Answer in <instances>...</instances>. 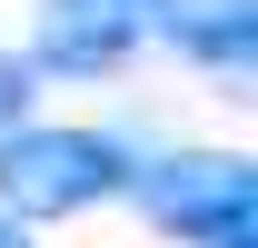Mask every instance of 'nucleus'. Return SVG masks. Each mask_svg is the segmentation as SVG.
<instances>
[{
  "label": "nucleus",
  "mask_w": 258,
  "mask_h": 248,
  "mask_svg": "<svg viewBox=\"0 0 258 248\" xmlns=\"http://www.w3.org/2000/svg\"><path fill=\"white\" fill-rule=\"evenodd\" d=\"M209 248H258V228H228V238H209Z\"/></svg>",
  "instance_id": "nucleus-7"
},
{
  "label": "nucleus",
  "mask_w": 258,
  "mask_h": 248,
  "mask_svg": "<svg viewBox=\"0 0 258 248\" xmlns=\"http://www.w3.org/2000/svg\"><path fill=\"white\" fill-rule=\"evenodd\" d=\"M129 139L90 119H20L0 139V218L50 228V218H90L99 199H129Z\"/></svg>",
  "instance_id": "nucleus-1"
},
{
  "label": "nucleus",
  "mask_w": 258,
  "mask_h": 248,
  "mask_svg": "<svg viewBox=\"0 0 258 248\" xmlns=\"http://www.w3.org/2000/svg\"><path fill=\"white\" fill-rule=\"evenodd\" d=\"M0 248H30V228H20V218H0Z\"/></svg>",
  "instance_id": "nucleus-6"
},
{
  "label": "nucleus",
  "mask_w": 258,
  "mask_h": 248,
  "mask_svg": "<svg viewBox=\"0 0 258 248\" xmlns=\"http://www.w3.org/2000/svg\"><path fill=\"white\" fill-rule=\"evenodd\" d=\"M139 20L159 40H179L209 70H248L258 60V0H139Z\"/></svg>",
  "instance_id": "nucleus-4"
},
{
  "label": "nucleus",
  "mask_w": 258,
  "mask_h": 248,
  "mask_svg": "<svg viewBox=\"0 0 258 248\" xmlns=\"http://www.w3.org/2000/svg\"><path fill=\"white\" fill-rule=\"evenodd\" d=\"M139 40H149L139 0H40L30 70H50V80H99V70H119Z\"/></svg>",
  "instance_id": "nucleus-3"
},
{
  "label": "nucleus",
  "mask_w": 258,
  "mask_h": 248,
  "mask_svg": "<svg viewBox=\"0 0 258 248\" xmlns=\"http://www.w3.org/2000/svg\"><path fill=\"white\" fill-rule=\"evenodd\" d=\"M30 99H40V70L20 60V50H0V139L30 119Z\"/></svg>",
  "instance_id": "nucleus-5"
},
{
  "label": "nucleus",
  "mask_w": 258,
  "mask_h": 248,
  "mask_svg": "<svg viewBox=\"0 0 258 248\" xmlns=\"http://www.w3.org/2000/svg\"><path fill=\"white\" fill-rule=\"evenodd\" d=\"M129 199L159 238H189V248L228 238V228H258V169L238 149H169L149 169H129Z\"/></svg>",
  "instance_id": "nucleus-2"
}]
</instances>
